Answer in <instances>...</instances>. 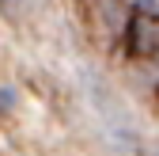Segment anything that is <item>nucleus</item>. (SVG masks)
<instances>
[{
    "mask_svg": "<svg viewBox=\"0 0 159 156\" xmlns=\"http://www.w3.org/2000/svg\"><path fill=\"white\" fill-rule=\"evenodd\" d=\"M19 4H23V0H0V8H4V12H8V15H11V12H15V8H19Z\"/></svg>",
    "mask_w": 159,
    "mask_h": 156,
    "instance_id": "obj_1",
    "label": "nucleus"
}]
</instances>
